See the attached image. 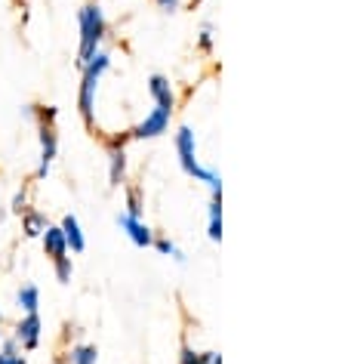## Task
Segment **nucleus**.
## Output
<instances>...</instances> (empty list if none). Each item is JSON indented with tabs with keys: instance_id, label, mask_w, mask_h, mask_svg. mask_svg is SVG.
<instances>
[{
	"instance_id": "1",
	"label": "nucleus",
	"mask_w": 348,
	"mask_h": 364,
	"mask_svg": "<svg viewBox=\"0 0 348 364\" xmlns=\"http://www.w3.org/2000/svg\"><path fill=\"white\" fill-rule=\"evenodd\" d=\"M112 59L105 53H96L93 59L84 65V77H80V96H77V108H80V117H84L87 130H96V117H93V105H96V87H99V77L108 71Z\"/></svg>"
},
{
	"instance_id": "2",
	"label": "nucleus",
	"mask_w": 348,
	"mask_h": 364,
	"mask_svg": "<svg viewBox=\"0 0 348 364\" xmlns=\"http://www.w3.org/2000/svg\"><path fill=\"white\" fill-rule=\"evenodd\" d=\"M80 53H77V65L84 68L89 59L96 56L99 43H102L108 25H105V16L99 10V4H87L84 10H80Z\"/></svg>"
},
{
	"instance_id": "3",
	"label": "nucleus",
	"mask_w": 348,
	"mask_h": 364,
	"mask_svg": "<svg viewBox=\"0 0 348 364\" xmlns=\"http://www.w3.org/2000/svg\"><path fill=\"white\" fill-rule=\"evenodd\" d=\"M126 142H130V130L117 133V136H112V139L105 142L108 164H112V170H108V179H112V186H121V182L126 179Z\"/></svg>"
},
{
	"instance_id": "4",
	"label": "nucleus",
	"mask_w": 348,
	"mask_h": 364,
	"mask_svg": "<svg viewBox=\"0 0 348 364\" xmlns=\"http://www.w3.org/2000/svg\"><path fill=\"white\" fill-rule=\"evenodd\" d=\"M38 133H40V167H38V173H34V179H47V173H50V164L56 161V154H59L56 121L38 124Z\"/></svg>"
},
{
	"instance_id": "5",
	"label": "nucleus",
	"mask_w": 348,
	"mask_h": 364,
	"mask_svg": "<svg viewBox=\"0 0 348 364\" xmlns=\"http://www.w3.org/2000/svg\"><path fill=\"white\" fill-rule=\"evenodd\" d=\"M167 127H170V114L163 108H154L142 124H136L130 130V139H154V136L167 133Z\"/></svg>"
},
{
	"instance_id": "6",
	"label": "nucleus",
	"mask_w": 348,
	"mask_h": 364,
	"mask_svg": "<svg viewBox=\"0 0 348 364\" xmlns=\"http://www.w3.org/2000/svg\"><path fill=\"white\" fill-rule=\"evenodd\" d=\"M16 343L22 346V349H38L40 346V315L38 312H31V315H25L19 324H16Z\"/></svg>"
},
{
	"instance_id": "7",
	"label": "nucleus",
	"mask_w": 348,
	"mask_h": 364,
	"mask_svg": "<svg viewBox=\"0 0 348 364\" xmlns=\"http://www.w3.org/2000/svg\"><path fill=\"white\" fill-rule=\"evenodd\" d=\"M148 90L154 96V102H158V108H163L167 114H173V108H176V96H173V87L170 80L163 75H151L148 77Z\"/></svg>"
},
{
	"instance_id": "8",
	"label": "nucleus",
	"mask_w": 348,
	"mask_h": 364,
	"mask_svg": "<svg viewBox=\"0 0 348 364\" xmlns=\"http://www.w3.org/2000/svg\"><path fill=\"white\" fill-rule=\"evenodd\" d=\"M117 223H121V229L130 235L133 238V244L136 247H151V241H154V235H151V229L145 225L142 220H133V216H117Z\"/></svg>"
},
{
	"instance_id": "9",
	"label": "nucleus",
	"mask_w": 348,
	"mask_h": 364,
	"mask_svg": "<svg viewBox=\"0 0 348 364\" xmlns=\"http://www.w3.org/2000/svg\"><path fill=\"white\" fill-rule=\"evenodd\" d=\"M43 250H47L50 259L68 257V241H65L62 225H47V229H43Z\"/></svg>"
},
{
	"instance_id": "10",
	"label": "nucleus",
	"mask_w": 348,
	"mask_h": 364,
	"mask_svg": "<svg viewBox=\"0 0 348 364\" xmlns=\"http://www.w3.org/2000/svg\"><path fill=\"white\" fill-rule=\"evenodd\" d=\"M99 358V349L96 346H71V349L62 355V364H96Z\"/></svg>"
},
{
	"instance_id": "11",
	"label": "nucleus",
	"mask_w": 348,
	"mask_h": 364,
	"mask_svg": "<svg viewBox=\"0 0 348 364\" xmlns=\"http://www.w3.org/2000/svg\"><path fill=\"white\" fill-rule=\"evenodd\" d=\"M62 232H65V241H68V247L80 253L87 247V241H84V232H80V223H77V216H65L62 220Z\"/></svg>"
},
{
	"instance_id": "12",
	"label": "nucleus",
	"mask_w": 348,
	"mask_h": 364,
	"mask_svg": "<svg viewBox=\"0 0 348 364\" xmlns=\"http://www.w3.org/2000/svg\"><path fill=\"white\" fill-rule=\"evenodd\" d=\"M43 229H47V216L28 207V210L22 213V232L28 235V238H38V235H43Z\"/></svg>"
},
{
	"instance_id": "13",
	"label": "nucleus",
	"mask_w": 348,
	"mask_h": 364,
	"mask_svg": "<svg viewBox=\"0 0 348 364\" xmlns=\"http://www.w3.org/2000/svg\"><path fill=\"white\" fill-rule=\"evenodd\" d=\"M210 241H222V198L210 204Z\"/></svg>"
},
{
	"instance_id": "14",
	"label": "nucleus",
	"mask_w": 348,
	"mask_h": 364,
	"mask_svg": "<svg viewBox=\"0 0 348 364\" xmlns=\"http://www.w3.org/2000/svg\"><path fill=\"white\" fill-rule=\"evenodd\" d=\"M19 306L25 309V315L38 312V306H40V290L34 287V284H25V287L19 290Z\"/></svg>"
},
{
	"instance_id": "15",
	"label": "nucleus",
	"mask_w": 348,
	"mask_h": 364,
	"mask_svg": "<svg viewBox=\"0 0 348 364\" xmlns=\"http://www.w3.org/2000/svg\"><path fill=\"white\" fill-rule=\"evenodd\" d=\"M142 188L139 186H130L126 188V216H133V220H142Z\"/></svg>"
},
{
	"instance_id": "16",
	"label": "nucleus",
	"mask_w": 348,
	"mask_h": 364,
	"mask_svg": "<svg viewBox=\"0 0 348 364\" xmlns=\"http://www.w3.org/2000/svg\"><path fill=\"white\" fill-rule=\"evenodd\" d=\"M210 355H213V352H195L188 343H182V358H179V364H210Z\"/></svg>"
},
{
	"instance_id": "17",
	"label": "nucleus",
	"mask_w": 348,
	"mask_h": 364,
	"mask_svg": "<svg viewBox=\"0 0 348 364\" xmlns=\"http://www.w3.org/2000/svg\"><path fill=\"white\" fill-rule=\"evenodd\" d=\"M53 262H56V278H59V284H68V281H71V272H75V269H71V257H59V259H53Z\"/></svg>"
},
{
	"instance_id": "18",
	"label": "nucleus",
	"mask_w": 348,
	"mask_h": 364,
	"mask_svg": "<svg viewBox=\"0 0 348 364\" xmlns=\"http://www.w3.org/2000/svg\"><path fill=\"white\" fill-rule=\"evenodd\" d=\"M151 244H154V247H158L161 253H173V257H176L179 262H185V253H182V250H179L173 241H167V238H158V241H151Z\"/></svg>"
},
{
	"instance_id": "19",
	"label": "nucleus",
	"mask_w": 348,
	"mask_h": 364,
	"mask_svg": "<svg viewBox=\"0 0 348 364\" xmlns=\"http://www.w3.org/2000/svg\"><path fill=\"white\" fill-rule=\"evenodd\" d=\"M197 47L200 50H204V53H210V50H213V25H204V28H200V41H197Z\"/></svg>"
},
{
	"instance_id": "20",
	"label": "nucleus",
	"mask_w": 348,
	"mask_h": 364,
	"mask_svg": "<svg viewBox=\"0 0 348 364\" xmlns=\"http://www.w3.org/2000/svg\"><path fill=\"white\" fill-rule=\"evenodd\" d=\"M13 210H16V213H25V210H28V195H25V192L16 195V198H13Z\"/></svg>"
},
{
	"instance_id": "21",
	"label": "nucleus",
	"mask_w": 348,
	"mask_h": 364,
	"mask_svg": "<svg viewBox=\"0 0 348 364\" xmlns=\"http://www.w3.org/2000/svg\"><path fill=\"white\" fill-rule=\"evenodd\" d=\"M154 4H158L161 10H167V13H176L179 10V0H154Z\"/></svg>"
},
{
	"instance_id": "22",
	"label": "nucleus",
	"mask_w": 348,
	"mask_h": 364,
	"mask_svg": "<svg viewBox=\"0 0 348 364\" xmlns=\"http://www.w3.org/2000/svg\"><path fill=\"white\" fill-rule=\"evenodd\" d=\"M0 364H25L22 355H6V352H0Z\"/></svg>"
},
{
	"instance_id": "23",
	"label": "nucleus",
	"mask_w": 348,
	"mask_h": 364,
	"mask_svg": "<svg viewBox=\"0 0 348 364\" xmlns=\"http://www.w3.org/2000/svg\"><path fill=\"white\" fill-rule=\"evenodd\" d=\"M4 352H6V355H19V343H16V340H6V343H4Z\"/></svg>"
},
{
	"instance_id": "24",
	"label": "nucleus",
	"mask_w": 348,
	"mask_h": 364,
	"mask_svg": "<svg viewBox=\"0 0 348 364\" xmlns=\"http://www.w3.org/2000/svg\"><path fill=\"white\" fill-rule=\"evenodd\" d=\"M210 364H222V355L213 352V355H210Z\"/></svg>"
},
{
	"instance_id": "25",
	"label": "nucleus",
	"mask_w": 348,
	"mask_h": 364,
	"mask_svg": "<svg viewBox=\"0 0 348 364\" xmlns=\"http://www.w3.org/2000/svg\"><path fill=\"white\" fill-rule=\"evenodd\" d=\"M0 327H4V318H0ZM0 336H4V331H0Z\"/></svg>"
}]
</instances>
